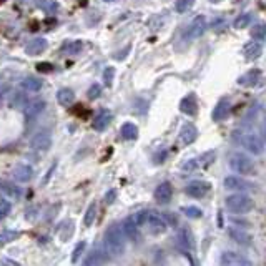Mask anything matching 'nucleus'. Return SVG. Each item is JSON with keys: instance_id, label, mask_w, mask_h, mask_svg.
<instances>
[{"instance_id": "obj_1", "label": "nucleus", "mask_w": 266, "mask_h": 266, "mask_svg": "<svg viewBox=\"0 0 266 266\" xmlns=\"http://www.w3.org/2000/svg\"><path fill=\"white\" fill-rule=\"evenodd\" d=\"M103 244H105V253L108 256H122L125 251V234L122 231V226H108L105 236H103Z\"/></svg>"}, {"instance_id": "obj_2", "label": "nucleus", "mask_w": 266, "mask_h": 266, "mask_svg": "<svg viewBox=\"0 0 266 266\" xmlns=\"http://www.w3.org/2000/svg\"><path fill=\"white\" fill-rule=\"evenodd\" d=\"M233 140L243 148H246L249 153L253 155H261L264 152V142L258 137L256 133L251 132H243V130H236L233 133Z\"/></svg>"}, {"instance_id": "obj_3", "label": "nucleus", "mask_w": 266, "mask_h": 266, "mask_svg": "<svg viewBox=\"0 0 266 266\" xmlns=\"http://www.w3.org/2000/svg\"><path fill=\"white\" fill-rule=\"evenodd\" d=\"M225 205L228 208V211L238 213V215H244V213H249L254 208V201L248 195L236 193V195H229L226 198Z\"/></svg>"}, {"instance_id": "obj_4", "label": "nucleus", "mask_w": 266, "mask_h": 266, "mask_svg": "<svg viewBox=\"0 0 266 266\" xmlns=\"http://www.w3.org/2000/svg\"><path fill=\"white\" fill-rule=\"evenodd\" d=\"M229 168L239 175H253L256 166H254V161L249 156L243 153H233L229 156Z\"/></svg>"}, {"instance_id": "obj_5", "label": "nucleus", "mask_w": 266, "mask_h": 266, "mask_svg": "<svg viewBox=\"0 0 266 266\" xmlns=\"http://www.w3.org/2000/svg\"><path fill=\"white\" fill-rule=\"evenodd\" d=\"M206 30V19L203 15H198V17L193 19V22L190 24V27L186 29L185 32V39L186 40H195L198 37H201Z\"/></svg>"}, {"instance_id": "obj_6", "label": "nucleus", "mask_w": 266, "mask_h": 266, "mask_svg": "<svg viewBox=\"0 0 266 266\" xmlns=\"http://www.w3.org/2000/svg\"><path fill=\"white\" fill-rule=\"evenodd\" d=\"M210 190H211V185L208 183V181L195 180V181H191V183L186 185L185 193L191 198H203L210 193Z\"/></svg>"}, {"instance_id": "obj_7", "label": "nucleus", "mask_w": 266, "mask_h": 266, "mask_svg": "<svg viewBox=\"0 0 266 266\" xmlns=\"http://www.w3.org/2000/svg\"><path fill=\"white\" fill-rule=\"evenodd\" d=\"M147 226L150 229V233L152 234H163L166 231V228H168V225H166L165 218L158 215V213H150L148 211V216H147Z\"/></svg>"}, {"instance_id": "obj_8", "label": "nucleus", "mask_w": 266, "mask_h": 266, "mask_svg": "<svg viewBox=\"0 0 266 266\" xmlns=\"http://www.w3.org/2000/svg\"><path fill=\"white\" fill-rule=\"evenodd\" d=\"M50 145H52V135L49 132H45V130L35 133L32 140H30V147H32V150H37V152H47L50 148Z\"/></svg>"}, {"instance_id": "obj_9", "label": "nucleus", "mask_w": 266, "mask_h": 266, "mask_svg": "<svg viewBox=\"0 0 266 266\" xmlns=\"http://www.w3.org/2000/svg\"><path fill=\"white\" fill-rule=\"evenodd\" d=\"M112 118H113L112 112L107 110V108H103V110L98 112L95 115V118H93V122H92L93 130H97V132H103V130H105L108 125H110Z\"/></svg>"}, {"instance_id": "obj_10", "label": "nucleus", "mask_w": 266, "mask_h": 266, "mask_svg": "<svg viewBox=\"0 0 266 266\" xmlns=\"http://www.w3.org/2000/svg\"><path fill=\"white\" fill-rule=\"evenodd\" d=\"M225 188L233 190V191H248L253 188V185L249 181L239 178V176H226L225 178Z\"/></svg>"}, {"instance_id": "obj_11", "label": "nucleus", "mask_w": 266, "mask_h": 266, "mask_svg": "<svg viewBox=\"0 0 266 266\" xmlns=\"http://www.w3.org/2000/svg\"><path fill=\"white\" fill-rule=\"evenodd\" d=\"M221 266H251V263L246 261L241 254L233 251H225L221 254Z\"/></svg>"}, {"instance_id": "obj_12", "label": "nucleus", "mask_w": 266, "mask_h": 266, "mask_svg": "<svg viewBox=\"0 0 266 266\" xmlns=\"http://www.w3.org/2000/svg\"><path fill=\"white\" fill-rule=\"evenodd\" d=\"M171 196H173V188H171V185L168 181H163V183H160L156 186L155 190V200L161 203V205H165V203H168L171 200Z\"/></svg>"}, {"instance_id": "obj_13", "label": "nucleus", "mask_w": 266, "mask_h": 266, "mask_svg": "<svg viewBox=\"0 0 266 266\" xmlns=\"http://www.w3.org/2000/svg\"><path fill=\"white\" fill-rule=\"evenodd\" d=\"M12 175H14V178L20 181V183H27V181L32 180V176H34V170H32V166H29V165H17L14 168L12 171Z\"/></svg>"}, {"instance_id": "obj_14", "label": "nucleus", "mask_w": 266, "mask_h": 266, "mask_svg": "<svg viewBox=\"0 0 266 266\" xmlns=\"http://www.w3.org/2000/svg\"><path fill=\"white\" fill-rule=\"evenodd\" d=\"M228 234L233 241H236L238 244H243V246H249L251 244V234L246 233L241 228H229Z\"/></svg>"}, {"instance_id": "obj_15", "label": "nucleus", "mask_w": 266, "mask_h": 266, "mask_svg": "<svg viewBox=\"0 0 266 266\" xmlns=\"http://www.w3.org/2000/svg\"><path fill=\"white\" fill-rule=\"evenodd\" d=\"M122 231L123 234L127 236L130 241H138V238H140V233H138V225L133 221V218L130 216L127 218V220L123 221V225H122Z\"/></svg>"}, {"instance_id": "obj_16", "label": "nucleus", "mask_w": 266, "mask_h": 266, "mask_svg": "<svg viewBox=\"0 0 266 266\" xmlns=\"http://www.w3.org/2000/svg\"><path fill=\"white\" fill-rule=\"evenodd\" d=\"M198 138V130L193 123H185L180 130V140L185 145H191Z\"/></svg>"}, {"instance_id": "obj_17", "label": "nucleus", "mask_w": 266, "mask_h": 266, "mask_svg": "<svg viewBox=\"0 0 266 266\" xmlns=\"http://www.w3.org/2000/svg\"><path fill=\"white\" fill-rule=\"evenodd\" d=\"M45 50H47V40L42 39V37L30 40L27 44V47H25V52H27V55H30V57L44 54Z\"/></svg>"}, {"instance_id": "obj_18", "label": "nucleus", "mask_w": 266, "mask_h": 266, "mask_svg": "<svg viewBox=\"0 0 266 266\" xmlns=\"http://www.w3.org/2000/svg\"><path fill=\"white\" fill-rule=\"evenodd\" d=\"M229 115V102L226 98H223L216 103L215 110H213L211 117H213V122H223V120H226Z\"/></svg>"}, {"instance_id": "obj_19", "label": "nucleus", "mask_w": 266, "mask_h": 266, "mask_svg": "<svg viewBox=\"0 0 266 266\" xmlns=\"http://www.w3.org/2000/svg\"><path fill=\"white\" fill-rule=\"evenodd\" d=\"M243 54H244L246 59L254 60V59H258V57L263 54V45L259 44V42H256V40H251V42H248V44H244Z\"/></svg>"}, {"instance_id": "obj_20", "label": "nucleus", "mask_w": 266, "mask_h": 266, "mask_svg": "<svg viewBox=\"0 0 266 266\" xmlns=\"http://www.w3.org/2000/svg\"><path fill=\"white\" fill-rule=\"evenodd\" d=\"M180 110L185 115H188V117H195V115L198 113V103H196L195 95L185 97L183 100L180 102Z\"/></svg>"}, {"instance_id": "obj_21", "label": "nucleus", "mask_w": 266, "mask_h": 266, "mask_svg": "<svg viewBox=\"0 0 266 266\" xmlns=\"http://www.w3.org/2000/svg\"><path fill=\"white\" fill-rule=\"evenodd\" d=\"M259 77H261V72L259 70H249L248 74H244L238 78V83L243 87H254L259 82Z\"/></svg>"}, {"instance_id": "obj_22", "label": "nucleus", "mask_w": 266, "mask_h": 266, "mask_svg": "<svg viewBox=\"0 0 266 266\" xmlns=\"http://www.w3.org/2000/svg\"><path fill=\"white\" fill-rule=\"evenodd\" d=\"M42 85H44V82L39 77H27L20 82V88L25 92H37L42 88Z\"/></svg>"}, {"instance_id": "obj_23", "label": "nucleus", "mask_w": 266, "mask_h": 266, "mask_svg": "<svg viewBox=\"0 0 266 266\" xmlns=\"http://www.w3.org/2000/svg\"><path fill=\"white\" fill-rule=\"evenodd\" d=\"M57 100L62 107H70L75 102V92L72 88H62L57 92Z\"/></svg>"}, {"instance_id": "obj_24", "label": "nucleus", "mask_w": 266, "mask_h": 266, "mask_svg": "<svg viewBox=\"0 0 266 266\" xmlns=\"http://www.w3.org/2000/svg\"><path fill=\"white\" fill-rule=\"evenodd\" d=\"M35 7L45 14H57L60 10V4L57 0H35Z\"/></svg>"}, {"instance_id": "obj_25", "label": "nucleus", "mask_w": 266, "mask_h": 266, "mask_svg": "<svg viewBox=\"0 0 266 266\" xmlns=\"http://www.w3.org/2000/svg\"><path fill=\"white\" fill-rule=\"evenodd\" d=\"M44 108H45L44 100H34V102H30L25 105L24 112H25V115H27V118H34V117H37Z\"/></svg>"}, {"instance_id": "obj_26", "label": "nucleus", "mask_w": 266, "mask_h": 266, "mask_svg": "<svg viewBox=\"0 0 266 266\" xmlns=\"http://www.w3.org/2000/svg\"><path fill=\"white\" fill-rule=\"evenodd\" d=\"M120 132H122V137L125 140H137V137H138V127L132 122L123 123Z\"/></svg>"}, {"instance_id": "obj_27", "label": "nucleus", "mask_w": 266, "mask_h": 266, "mask_svg": "<svg viewBox=\"0 0 266 266\" xmlns=\"http://www.w3.org/2000/svg\"><path fill=\"white\" fill-rule=\"evenodd\" d=\"M103 263H105V253L95 249V251H92L88 254V258L85 259L83 266H102Z\"/></svg>"}, {"instance_id": "obj_28", "label": "nucleus", "mask_w": 266, "mask_h": 266, "mask_svg": "<svg viewBox=\"0 0 266 266\" xmlns=\"http://www.w3.org/2000/svg\"><path fill=\"white\" fill-rule=\"evenodd\" d=\"M178 241L185 249H191L193 248V234L188 228H181L178 231Z\"/></svg>"}, {"instance_id": "obj_29", "label": "nucleus", "mask_w": 266, "mask_h": 266, "mask_svg": "<svg viewBox=\"0 0 266 266\" xmlns=\"http://www.w3.org/2000/svg\"><path fill=\"white\" fill-rule=\"evenodd\" d=\"M0 190H2L7 196H12V198H19L22 195V191H20L19 186H15L14 183H9V181L5 180H0Z\"/></svg>"}, {"instance_id": "obj_30", "label": "nucleus", "mask_w": 266, "mask_h": 266, "mask_svg": "<svg viewBox=\"0 0 266 266\" xmlns=\"http://www.w3.org/2000/svg\"><path fill=\"white\" fill-rule=\"evenodd\" d=\"M95 218H97V203H90V206L85 211V216H83V226L90 228L95 223Z\"/></svg>"}, {"instance_id": "obj_31", "label": "nucleus", "mask_w": 266, "mask_h": 266, "mask_svg": "<svg viewBox=\"0 0 266 266\" xmlns=\"http://www.w3.org/2000/svg\"><path fill=\"white\" fill-rule=\"evenodd\" d=\"M80 50H82V42L80 40L65 42V44L62 45V52H65V54H69V55H75Z\"/></svg>"}, {"instance_id": "obj_32", "label": "nucleus", "mask_w": 266, "mask_h": 266, "mask_svg": "<svg viewBox=\"0 0 266 266\" xmlns=\"http://www.w3.org/2000/svg\"><path fill=\"white\" fill-rule=\"evenodd\" d=\"M251 22H253V15L251 14H241L233 22V27L234 29H246Z\"/></svg>"}, {"instance_id": "obj_33", "label": "nucleus", "mask_w": 266, "mask_h": 266, "mask_svg": "<svg viewBox=\"0 0 266 266\" xmlns=\"http://www.w3.org/2000/svg\"><path fill=\"white\" fill-rule=\"evenodd\" d=\"M251 37L254 40H264L266 39V24L264 22H258L254 27L251 29Z\"/></svg>"}, {"instance_id": "obj_34", "label": "nucleus", "mask_w": 266, "mask_h": 266, "mask_svg": "<svg viewBox=\"0 0 266 266\" xmlns=\"http://www.w3.org/2000/svg\"><path fill=\"white\" fill-rule=\"evenodd\" d=\"M20 236L19 231H14V229H4V231H0V244H5V243H12L15 241Z\"/></svg>"}, {"instance_id": "obj_35", "label": "nucleus", "mask_w": 266, "mask_h": 266, "mask_svg": "<svg viewBox=\"0 0 266 266\" xmlns=\"http://www.w3.org/2000/svg\"><path fill=\"white\" fill-rule=\"evenodd\" d=\"M193 4H195V0H176L175 10L178 14H185V12H188V10L193 7Z\"/></svg>"}, {"instance_id": "obj_36", "label": "nucleus", "mask_w": 266, "mask_h": 266, "mask_svg": "<svg viewBox=\"0 0 266 266\" xmlns=\"http://www.w3.org/2000/svg\"><path fill=\"white\" fill-rule=\"evenodd\" d=\"M181 211H183L188 218H195V220H196V218L203 216V211L200 210V208H196V206H185Z\"/></svg>"}, {"instance_id": "obj_37", "label": "nucleus", "mask_w": 266, "mask_h": 266, "mask_svg": "<svg viewBox=\"0 0 266 266\" xmlns=\"http://www.w3.org/2000/svg\"><path fill=\"white\" fill-rule=\"evenodd\" d=\"M83 251H85V241H78L77 246L74 248V253H72V263L75 264L78 261V258L83 254Z\"/></svg>"}, {"instance_id": "obj_38", "label": "nucleus", "mask_w": 266, "mask_h": 266, "mask_svg": "<svg viewBox=\"0 0 266 266\" xmlns=\"http://www.w3.org/2000/svg\"><path fill=\"white\" fill-rule=\"evenodd\" d=\"M12 210V205H10V201H7L5 198H0V220L5 218Z\"/></svg>"}, {"instance_id": "obj_39", "label": "nucleus", "mask_w": 266, "mask_h": 266, "mask_svg": "<svg viewBox=\"0 0 266 266\" xmlns=\"http://www.w3.org/2000/svg\"><path fill=\"white\" fill-rule=\"evenodd\" d=\"M113 77H115V69L113 67H107V69L103 70V80H105V83L108 87H112Z\"/></svg>"}, {"instance_id": "obj_40", "label": "nucleus", "mask_w": 266, "mask_h": 266, "mask_svg": "<svg viewBox=\"0 0 266 266\" xmlns=\"http://www.w3.org/2000/svg\"><path fill=\"white\" fill-rule=\"evenodd\" d=\"M100 95H102V87L98 85V83H93L90 87V90H88V98H90V100H95V98H98Z\"/></svg>"}, {"instance_id": "obj_41", "label": "nucleus", "mask_w": 266, "mask_h": 266, "mask_svg": "<svg viewBox=\"0 0 266 266\" xmlns=\"http://www.w3.org/2000/svg\"><path fill=\"white\" fill-rule=\"evenodd\" d=\"M147 216H148V211H140V213H137V215H133L132 218L138 226H142L143 223L147 221Z\"/></svg>"}, {"instance_id": "obj_42", "label": "nucleus", "mask_w": 266, "mask_h": 266, "mask_svg": "<svg viewBox=\"0 0 266 266\" xmlns=\"http://www.w3.org/2000/svg\"><path fill=\"white\" fill-rule=\"evenodd\" d=\"M198 165H200L198 163V160H188L181 168H183V171H195L198 168Z\"/></svg>"}, {"instance_id": "obj_43", "label": "nucleus", "mask_w": 266, "mask_h": 266, "mask_svg": "<svg viewBox=\"0 0 266 266\" xmlns=\"http://www.w3.org/2000/svg\"><path fill=\"white\" fill-rule=\"evenodd\" d=\"M2 266H20L17 261H14V259H9V258H4L2 259Z\"/></svg>"}, {"instance_id": "obj_44", "label": "nucleus", "mask_w": 266, "mask_h": 266, "mask_svg": "<svg viewBox=\"0 0 266 266\" xmlns=\"http://www.w3.org/2000/svg\"><path fill=\"white\" fill-rule=\"evenodd\" d=\"M115 195H117V191H115V190H110V191H108V193H107V198H105L107 203H113Z\"/></svg>"}, {"instance_id": "obj_45", "label": "nucleus", "mask_w": 266, "mask_h": 266, "mask_svg": "<svg viewBox=\"0 0 266 266\" xmlns=\"http://www.w3.org/2000/svg\"><path fill=\"white\" fill-rule=\"evenodd\" d=\"M130 49H132V47H130V45H128V47H125L122 54H120V55H113V59H123V57L128 54V50H130Z\"/></svg>"}, {"instance_id": "obj_46", "label": "nucleus", "mask_w": 266, "mask_h": 266, "mask_svg": "<svg viewBox=\"0 0 266 266\" xmlns=\"http://www.w3.org/2000/svg\"><path fill=\"white\" fill-rule=\"evenodd\" d=\"M263 135L266 137V122H264V125H263Z\"/></svg>"}, {"instance_id": "obj_47", "label": "nucleus", "mask_w": 266, "mask_h": 266, "mask_svg": "<svg viewBox=\"0 0 266 266\" xmlns=\"http://www.w3.org/2000/svg\"><path fill=\"white\" fill-rule=\"evenodd\" d=\"M210 2H221V0H210Z\"/></svg>"}, {"instance_id": "obj_48", "label": "nucleus", "mask_w": 266, "mask_h": 266, "mask_svg": "<svg viewBox=\"0 0 266 266\" xmlns=\"http://www.w3.org/2000/svg\"><path fill=\"white\" fill-rule=\"evenodd\" d=\"M105 2H115V0H105Z\"/></svg>"}, {"instance_id": "obj_49", "label": "nucleus", "mask_w": 266, "mask_h": 266, "mask_svg": "<svg viewBox=\"0 0 266 266\" xmlns=\"http://www.w3.org/2000/svg\"><path fill=\"white\" fill-rule=\"evenodd\" d=\"M0 2H4V0H0Z\"/></svg>"}]
</instances>
